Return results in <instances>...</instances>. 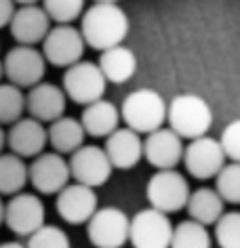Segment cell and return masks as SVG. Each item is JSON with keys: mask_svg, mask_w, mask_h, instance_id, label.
Masks as SVG:
<instances>
[{"mask_svg": "<svg viewBox=\"0 0 240 248\" xmlns=\"http://www.w3.org/2000/svg\"><path fill=\"white\" fill-rule=\"evenodd\" d=\"M80 34L84 45L103 53L122 45L128 34V17L116 2H95L82 13Z\"/></svg>", "mask_w": 240, "mask_h": 248, "instance_id": "6da1fadb", "label": "cell"}, {"mask_svg": "<svg viewBox=\"0 0 240 248\" xmlns=\"http://www.w3.org/2000/svg\"><path fill=\"white\" fill-rule=\"evenodd\" d=\"M120 120L137 135H150L167 122V103L154 89H137L128 93L120 105Z\"/></svg>", "mask_w": 240, "mask_h": 248, "instance_id": "7a4b0ae2", "label": "cell"}, {"mask_svg": "<svg viewBox=\"0 0 240 248\" xmlns=\"http://www.w3.org/2000/svg\"><path fill=\"white\" fill-rule=\"evenodd\" d=\"M167 122L169 128L183 139L205 137L213 124V111L208 103L198 95H177L167 105Z\"/></svg>", "mask_w": 240, "mask_h": 248, "instance_id": "3957f363", "label": "cell"}, {"mask_svg": "<svg viewBox=\"0 0 240 248\" xmlns=\"http://www.w3.org/2000/svg\"><path fill=\"white\" fill-rule=\"evenodd\" d=\"M108 80L101 74L99 65L93 61H78L72 67H67L61 80V89L65 97L78 105H91L99 101L106 95Z\"/></svg>", "mask_w": 240, "mask_h": 248, "instance_id": "277c9868", "label": "cell"}, {"mask_svg": "<svg viewBox=\"0 0 240 248\" xmlns=\"http://www.w3.org/2000/svg\"><path fill=\"white\" fill-rule=\"evenodd\" d=\"M190 185L188 179L177 170H158L154 172L147 181L145 196L150 202V208L160 210L164 215L179 213L186 208L188 198H190Z\"/></svg>", "mask_w": 240, "mask_h": 248, "instance_id": "5b68a950", "label": "cell"}, {"mask_svg": "<svg viewBox=\"0 0 240 248\" xmlns=\"http://www.w3.org/2000/svg\"><path fill=\"white\" fill-rule=\"evenodd\" d=\"M4 76L9 78L11 84L19 86V89H32L40 84L47 74V59L42 51L36 46L17 45L4 55L2 59Z\"/></svg>", "mask_w": 240, "mask_h": 248, "instance_id": "8992f818", "label": "cell"}, {"mask_svg": "<svg viewBox=\"0 0 240 248\" xmlns=\"http://www.w3.org/2000/svg\"><path fill=\"white\" fill-rule=\"evenodd\" d=\"M131 219L116 206L97 208L87 223V235L95 248H122L128 242Z\"/></svg>", "mask_w": 240, "mask_h": 248, "instance_id": "52a82bcc", "label": "cell"}, {"mask_svg": "<svg viewBox=\"0 0 240 248\" xmlns=\"http://www.w3.org/2000/svg\"><path fill=\"white\" fill-rule=\"evenodd\" d=\"M173 223L169 215L154 208H144L131 219L128 242L133 248H171Z\"/></svg>", "mask_w": 240, "mask_h": 248, "instance_id": "ba28073f", "label": "cell"}, {"mask_svg": "<svg viewBox=\"0 0 240 248\" xmlns=\"http://www.w3.org/2000/svg\"><path fill=\"white\" fill-rule=\"evenodd\" d=\"M84 38L78 28L74 26H55L42 40V55L47 63L55 67H72L82 61L84 55Z\"/></svg>", "mask_w": 240, "mask_h": 248, "instance_id": "9c48e42d", "label": "cell"}, {"mask_svg": "<svg viewBox=\"0 0 240 248\" xmlns=\"http://www.w3.org/2000/svg\"><path fill=\"white\" fill-rule=\"evenodd\" d=\"M45 204L38 196L21 191L15 194L11 200L4 204V223L15 235L21 238H30L34 232L45 225Z\"/></svg>", "mask_w": 240, "mask_h": 248, "instance_id": "30bf717a", "label": "cell"}, {"mask_svg": "<svg viewBox=\"0 0 240 248\" xmlns=\"http://www.w3.org/2000/svg\"><path fill=\"white\" fill-rule=\"evenodd\" d=\"M67 164H70V175L74 177V181L87 185L91 189L108 183V179L112 177L114 170L103 147L97 145H82L70 156Z\"/></svg>", "mask_w": 240, "mask_h": 248, "instance_id": "8fae6325", "label": "cell"}, {"mask_svg": "<svg viewBox=\"0 0 240 248\" xmlns=\"http://www.w3.org/2000/svg\"><path fill=\"white\" fill-rule=\"evenodd\" d=\"M30 183L40 194H59L65 185H70V164L57 152H42L28 166Z\"/></svg>", "mask_w": 240, "mask_h": 248, "instance_id": "7c38bea8", "label": "cell"}, {"mask_svg": "<svg viewBox=\"0 0 240 248\" xmlns=\"http://www.w3.org/2000/svg\"><path fill=\"white\" fill-rule=\"evenodd\" d=\"M183 164L190 175L200 181L217 177L219 170L225 166V154L219 145V139H211L207 135L192 139L183 150Z\"/></svg>", "mask_w": 240, "mask_h": 248, "instance_id": "4fadbf2b", "label": "cell"}, {"mask_svg": "<svg viewBox=\"0 0 240 248\" xmlns=\"http://www.w3.org/2000/svg\"><path fill=\"white\" fill-rule=\"evenodd\" d=\"M57 215L70 225H82L97 210V194L95 189L80 183H70L57 194Z\"/></svg>", "mask_w": 240, "mask_h": 248, "instance_id": "5bb4252c", "label": "cell"}, {"mask_svg": "<svg viewBox=\"0 0 240 248\" xmlns=\"http://www.w3.org/2000/svg\"><path fill=\"white\" fill-rule=\"evenodd\" d=\"M183 150L181 137L171 128H158L144 141V158L158 170H175L183 160Z\"/></svg>", "mask_w": 240, "mask_h": 248, "instance_id": "9a60e30c", "label": "cell"}, {"mask_svg": "<svg viewBox=\"0 0 240 248\" xmlns=\"http://www.w3.org/2000/svg\"><path fill=\"white\" fill-rule=\"evenodd\" d=\"M65 105L67 97L61 86L53 82H40L30 89L26 95V109L30 118L38 120L42 124H51L55 120H59L65 114Z\"/></svg>", "mask_w": 240, "mask_h": 248, "instance_id": "2e32d148", "label": "cell"}, {"mask_svg": "<svg viewBox=\"0 0 240 248\" xmlns=\"http://www.w3.org/2000/svg\"><path fill=\"white\" fill-rule=\"evenodd\" d=\"M48 143L47 126L34 118H19L15 124H11L7 133V145L11 147V154L19 158H36L45 152Z\"/></svg>", "mask_w": 240, "mask_h": 248, "instance_id": "e0dca14e", "label": "cell"}, {"mask_svg": "<svg viewBox=\"0 0 240 248\" xmlns=\"http://www.w3.org/2000/svg\"><path fill=\"white\" fill-rule=\"evenodd\" d=\"M9 30L11 36L17 40V45L34 46L45 40V36L51 30V19L40 4H26V7L15 9Z\"/></svg>", "mask_w": 240, "mask_h": 248, "instance_id": "ac0fdd59", "label": "cell"}, {"mask_svg": "<svg viewBox=\"0 0 240 248\" xmlns=\"http://www.w3.org/2000/svg\"><path fill=\"white\" fill-rule=\"evenodd\" d=\"M106 156L112 164V169L128 170L139 164L144 156V143L141 137L131 128H116V131L106 137V147H103Z\"/></svg>", "mask_w": 240, "mask_h": 248, "instance_id": "d6986e66", "label": "cell"}, {"mask_svg": "<svg viewBox=\"0 0 240 248\" xmlns=\"http://www.w3.org/2000/svg\"><path fill=\"white\" fill-rule=\"evenodd\" d=\"M80 124L91 137H110L120 124V109L112 101L99 99L82 109Z\"/></svg>", "mask_w": 240, "mask_h": 248, "instance_id": "ffe728a7", "label": "cell"}, {"mask_svg": "<svg viewBox=\"0 0 240 248\" xmlns=\"http://www.w3.org/2000/svg\"><path fill=\"white\" fill-rule=\"evenodd\" d=\"M97 65H99V70L106 76L108 82L125 84L137 72V57H135V53L128 46L118 45L114 48L103 51Z\"/></svg>", "mask_w": 240, "mask_h": 248, "instance_id": "44dd1931", "label": "cell"}, {"mask_svg": "<svg viewBox=\"0 0 240 248\" xmlns=\"http://www.w3.org/2000/svg\"><path fill=\"white\" fill-rule=\"evenodd\" d=\"M47 135H48L51 147L57 154H61V156H64V154H70L72 156L74 152L84 145V137H87L80 120L70 118V116H61L59 120L48 124Z\"/></svg>", "mask_w": 240, "mask_h": 248, "instance_id": "7402d4cb", "label": "cell"}, {"mask_svg": "<svg viewBox=\"0 0 240 248\" xmlns=\"http://www.w3.org/2000/svg\"><path fill=\"white\" fill-rule=\"evenodd\" d=\"M224 200L221 196L217 194L215 189H208V187H198L196 191H192L188 198V213H190V219L200 223V225H215L221 215H224Z\"/></svg>", "mask_w": 240, "mask_h": 248, "instance_id": "603a6c76", "label": "cell"}, {"mask_svg": "<svg viewBox=\"0 0 240 248\" xmlns=\"http://www.w3.org/2000/svg\"><path fill=\"white\" fill-rule=\"evenodd\" d=\"M28 164L15 154H0V196L21 194L28 185Z\"/></svg>", "mask_w": 240, "mask_h": 248, "instance_id": "cb8c5ba5", "label": "cell"}, {"mask_svg": "<svg viewBox=\"0 0 240 248\" xmlns=\"http://www.w3.org/2000/svg\"><path fill=\"white\" fill-rule=\"evenodd\" d=\"M171 248H211V233L205 225L196 221H181L173 227Z\"/></svg>", "mask_w": 240, "mask_h": 248, "instance_id": "d4e9b609", "label": "cell"}, {"mask_svg": "<svg viewBox=\"0 0 240 248\" xmlns=\"http://www.w3.org/2000/svg\"><path fill=\"white\" fill-rule=\"evenodd\" d=\"M26 111V95L19 86L11 82H0V126L15 124Z\"/></svg>", "mask_w": 240, "mask_h": 248, "instance_id": "484cf974", "label": "cell"}, {"mask_svg": "<svg viewBox=\"0 0 240 248\" xmlns=\"http://www.w3.org/2000/svg\"><path fill=\"white\" fill-rule=\"evenodd\" d=\"M40 2L48 19L57 26H72V21L84 13V0H40Z\"/></svg>", "mask_w": 240, "mask_h": 248, "instance_id": "4316f807", "label": "cell"}, {"mask_svg": "<svg viewBox=\"0 0 240 248\" xmlns=\"http://www.w3.org/2000/svg\"><path fill=\"white\" fill-rule=\"evenodd\" d=\"M215 191L224 202L240 204V162L225 164L215 177Z\"/></svg>", "mask_w": 240, "mask_h": 248, "instance_id": "83f0119b", "label": "cell"}, {"mask_svg": "<svg viewBox=\"0 0 240 248\" xmlns=\"http://www.w3.org/2000/svg\"><path fill=\"white\" fill-rule=\"evenodd\" d=\"M215 240L219 248H240V213H224L215 223Z\"/></svg>", "mask_w": 240, "mask_h": 248, "instance_id": "f1b7e54d", "label": "cell"}, {"mask_svg": "<svg viewBox=\"0 0 240 248\" xmlns=\"http://www.w3.org/2000/svg\"><path fill=\"white\" fill-rule=\"evenodd\" d=\"M28 248H72L70 238L57 225H42L38 232H34L28 238Z\"/></svg>", "mask_w": 240, "mask_h": 248, "instance_id": "f546056e", "label": "cell"}, {"mask_svg": "<svg viewBox=\"0 0 240 248\" xmlns=\"http://www.w3.org/2000/svg\"><path fill=\"white\" fill-rule=\"evenodd\" d=\"M219 145H221V150H224L225 158H230L232 162H240V118L232 120L224 131H221Z\"/></svg>", "mask_w": 240, "mask_h": 248, "instance_id": "4dcf8cb0", "label": "cell"}, {"mask_svg": "<svg viewBox=\"0 0 240 248\" xmlns=\"http://www.w3.org/2000/svg\"><path fill=\"white\" fill-rule=\"evenodd\" d=\"M15 15V2L13 0H0V30L7 28Z\"/></svg>", "mask_w": 240, "mask_h": 248, "instance_id": "1f68e13d", "label": "cell"}, {"mask_svg": "<svg viewBox=\"0 0 240 248\" xmlns=\"http://www.w3.org/2000/svg\"><path fill=\"white\" fill-rule=\"evenodd\" d=\"M0 248H28V246L21 244V242H4V244H0Z\"/></svg>", "mask_w": 240, "mask_h": 248, "instance_id": "d6a6232c", "label": "cell"}, {"mask_svg": "<svg viewBox=\"0 0 240 248\" xmlns=\"http://www.w3.org/2000/svg\"><path fill=\"white\" fill-rule=\"evenodd\" d=\"M4 145H7V133L2 131V126H0V154H2Z\"/></svg>", "mask_w": 240, "mask_h": 248, "instance_id": "836d02e7", "label": "cell"}, {"mask_svg": "<svg viewBox=\"0 0 240 248\" xmlns=\"http://www.w3.org/2000/svg\"><path fill=\"white\" fill-rule=\"evenodd\" d=\"M15 4H19V7H26V4H38L40 0H13Z\"/></svg>", "mask_w": 240, "mask_h": 248, "instance_id": "e575fe53", "label": "cell"}, {"mask_svg": "<svg viewBox=\"0 0 240 248\" xmlns=\"http://www.w3.org/2000/svg\"><path fill=\"white\" fill-rule=\"evenodd\" d=\"M4 223V202H2V198H0V225Z\"/></svg>", "mask_w": 240, "mask_h": 248, "instance_id": "d590c367", "label": "cell"}, {"mask_svg": "<svg viewBox=\"0 0 240 248\" xmlns=\"http://www.w3.org/2000/svg\"><path fill=\"white\" fill-rule=\"evenodd\" d=\"M95 2H116L118 4V0H95Z\"/></svg>", "mask_w": 240, "mask_h": 248, "instance_id": "8d00e7d4", "label": "cell"}, {"mask_svg": "<svg viewBox=\"0 0 240 248\" xmlns=\"http://www.w3.org/2000/svg\"><path fill=\"white\" fill-rule=\"evenodd\" d=\"M4 76V70H2V59H0V78Z\"/></svg>", "mask_w": 240, "mask_h": 248, "instance_id": "74e56055", "label": "cell"}]
</instances>
